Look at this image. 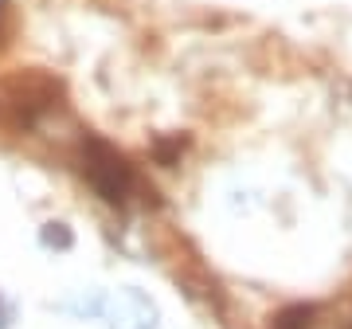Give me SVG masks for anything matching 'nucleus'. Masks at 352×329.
Returning a JSON list of instances; mask_svg holds the SVG:
<instances>
[{
  "label": "nucleus",
  "mask_w": 352,
  "mask_h": 329,
  "mask_svg": "<svg viewBox=\"0 0 352 329\" xmlns=\"http://www.w3.org/2000/svg\"><path fill=\"white\" fill-rule=\"evenodd\" d=\"M90 177H94V184L106 192V200H113V204L126 200V192H129V173H126V164H122V161L106 157V161L90 164Z\"/></svg>",
  "instance_id": "2"
},
{
  "label": "nucleus",
  "mask_w": 352,
  "mask_h": 329,
  "mask_svg": "<svg viewBox=\"0 0 352 329\" xmlns=\"http://www.w3.org/2000/svg\"><path fill=\"white\" fill-rule=\"evenodd\" d=\"M110 329H157V306L141 290H122L110 302Z\"/></svg>",
  "instance_id": "1"
},
{
  "label": "nucleus",
  "mask_w": 352,
  "mask_h": 329,
  "mask_svg": "<svg viewBox=\"0 0 352 329\" xmlns=\"http://www.w3.org/2000/svg\"><path fill=\"white\" fill-rule=\"evenodd\" d=\"M4 317H8V314H4V310H0V326H4Z\"/></svg>",
  "instance_id": "3"
}]
</instances>
